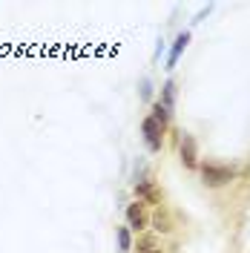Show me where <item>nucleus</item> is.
<instances>
[{
    "label": "nucleus",
    "instance_id": "f257e3e1",
    "mask_svg": "<svg viewBox=\"0 0 250 253\" xmlns=\"http://www.w3.org/2000/svg\"><path fill=\"white\" fill-rule=\"evenodd\" d=\"M199 175H202L204 187H210V190H219L236 178L233 167L219 164V161H199Z\"/></svg>",
    "mask_w": 250,
    "mask_h": 253
},
{
    "label": "nucleus",
    "instance_id": "f03ea898",
    "mask_svg": "<svg viewBox=\"0 0 250 253\" xmlns=\"http://www.w3.org/2000/svg\"><path fill=\"white\" fill-rule=\"evenodd\" d=\"M124 221H126V227H129V233H147L150 230V207L144 205V202H129L124 210Z\"/></svg>",
    "mask_w": 250,
    "mask_h": 253
},
{
    "label": "nucleus",
    "instance_id": "7ed1b4c3",
    "mask_svg": "<svg viewBox=\"0 0 250 253\" xmlns=\"http://www.w3.org/2000/svg\"><path fill=\"white\" fill-rule=\"evenodd\" d=\"M135 199L138 202H144V205L150 207H161L164 205V193L158 190L156 178L153 175H141V178H135Z\"/></svg>",
    "mask_w": 250,
    "mask_h": 253
},
{
    "label": "nucleus",
    "instance_id": "20e7f679",
    "mask_svg": "<svg viewBox=\"0 0 250 253\" xmlns=\"http://www.w3.org/2000/svg\"><path fill=\"white\" fill-rule=\"evenodd\" d=\"M164 126L158 124L156 118H150V115H144L141 118V138L147 144V150L150 153H161V147H164Z\"/></svg>",
    "mask_w": 250,
    "mask_h": 253
},
{
    "label": "nucleus",
    "instance_id": "39448f33",
    "mask_svg": "<svg viewBox=\"0 0 250 253\" xmlns=\"http://www.w3.org/2000/svg\"><path fill=\"white\" fill-rule=\"evenodd\" d=\"M178 158L187 170H199V144L190 132H181V141H178Z\"/></svg>",
    "mask_w": 250,
    "mask_h": 253
},
{
    "label": "nucleus",
    "instance_id": "423d86ee",
    "mask_svg": "<svg viewBox=\"0 0 250 253\" xmlns=\"http://www.w3.org/2000/svg\"><path fill=\"white\" fill-rule=\"evenodd\" d=\"M132 251L135 253H164V245H161V236L147 230V233H138L135 242H132Z\"/></svg>",
    "mask_w": 250,
    "mask_h": 253
},
{
    "label": "nucleus",
    "instance_id": "0eeeda50",
    "mask_svg": "<svg viewBox=\"0 0 250 253\" xmlns=\"http://www.w3.org/2000/svg\"><path fill=\"white\" fill-rule=\"evenodd\" d=\"M150 227H153V233H158V236H167L172 230V216L164 205L156 207V210L150 213Z\"/></svg>",
    "mask_w": 250,
    "mask_h": 253
},
{
    "label": "nucleus",
    "instance_id": "6e6552de",
    "mask_svg": "<svg viewBox=\"0 0 250 253\" xmlns=\"http://www.w3.org/2000/svg\"><path fill=\"white\" fill-rule=\"evenodd\" d=\"M187 43H190V32H181L175 41H172V46H170V55H167V72H172L175 69V63H178V58L184 55V49H187Z\"/></svg>",
    "mask_w": 250,
    "mask_h": 253
},
{
    "label": "nucleus",
    "instance_id": "1a4fd4ad",
    "mask_svg": "<svg viewBox=\"0 0 250 253\" xmlns=\"http://www.w3.org/2000/svg\"><path fill=\"white\" fill-rule=\"evenodd\" d=\"M147 115H150V118H156L158 124L164 126V129H167V126H170V121H172V112L167 110V107H164V104H161V101H150V112H147Z\"/></svg>",
    "mask_w": 250,
    "mask_h": 253
},
{
    "label": "nucleus",
    "instance_id": "9d476101",
    "mask_svg": "<svg viewBox=\"0 0 250 253\" xmlns=\"http://www.w3.org/2000/svg\"><path fill=\"white\" fill-rule=\"evenodd\" d=\"M132 242H135V236L129 233V227H126V224L115 227V245H118V253H129V251H132Z\"/></svg>",
    "mask_w": 250,
    "mask_h": 253
},
{
    "label": "nucleus",
    "instance_id": "9b49d317",
    "mask_svg": "<svg viewBox=\"0 0 250 253\" xmlns=\"http://www.w3.org/2000/svg\"><path fill=\"white\" fill-rule=\"evenodd\" d=\"M158 101L167 107V110H175V81H164V86H161V95H158Z\"/></svg>",
    "mask_w": 250,
    "mask_h": 253
},
{
    "label": "nucleus",
    "instance_id": "f8f14e48",
    "mask_svg": "<svg viewBox=\"0 0 250 253\" xmlns=\"http://www.w3.org/2000/svg\"><path fill=\"white\" fill-rule=\"evenodd\" d=\"M138 95L144 98V101H150V95H153V84H150V78H141V89Z\"/></svg>",
    "mask_w": 250,
    "mask_h": 253
}]
</instances>
